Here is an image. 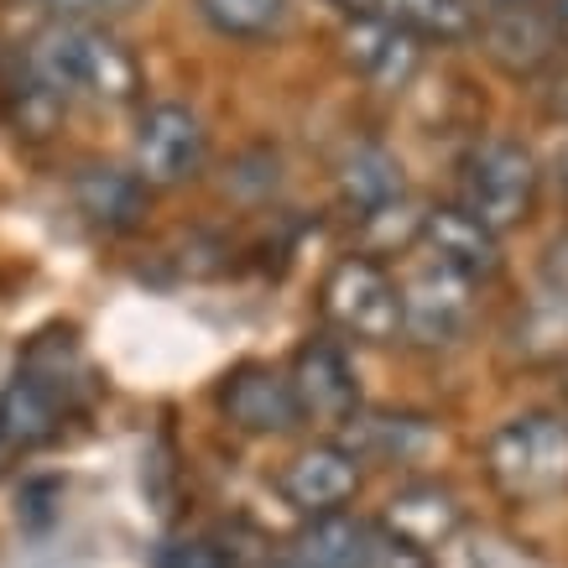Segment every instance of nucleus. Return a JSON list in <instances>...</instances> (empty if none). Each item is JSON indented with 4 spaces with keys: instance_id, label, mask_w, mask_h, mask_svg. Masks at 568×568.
Wrapping results in <instances>:
<instances>
[{
    "instance_id": "obj_1",
    "label": "nucleus",
    "mask_w": 568,
    "mask_h": 568,
    "mask_svg": "<svg viewBox=\"0 0 568 568\" xmlns=\"http://www.w3.org/2000/svg\"><path fill=\"white\" fill-rule=\"evenodd\" d=\"M89 396H94V371L79 349V334L63 324L32 334L17 376L0 386V448L17 459L52 444L63 423L89 407Z\"/></svg>"
},
{
    "instance_id": "obj_2",
    "label": "nucleus",
    "mask_w": 568,
    "mask_h": 568,
    "mask_svg": "<svg viewBox=\"0 0 568 568\" xmlns=\"http://www.w3.org/2000/svg\"><path fill=\"white\" fill-rule=\"evenodd\" d=\"M32 79L48 89L58 104H131L141 100V63L115 32L100 21H52L32 37L21 58Z\"/></svg>"
},
{
    "instance_id": "obj_3",
    "label": "nucleus",
    "mask_w": 568,
    "mask_h": 568,
    "mask_svg": "<svg viewBox=\"0 0 568 568\" xmlns=\"http://www.w3.org/2000/svg\"><path fill=\"white\" fill-rule=\"evenodd\" d=\"M485 475L511 506L568 496V417L521 413L485 438Z\"/></svg>"
},
{
    "instance_id": "obj_4",
    "label": "nucleus",
    "mask_w": 568,
    "mask_h": 568,
    "mask_svg": "<svg viewBox=\"0 0 568 568\" xmlns=\"http://www.w3.org/2000/svg\"><path fill=\"white\" fill-rule=\"evenodd\" d=\"M537 193H542V168L521 141H480L459 162V209L475 224H485L490 235L532 220Z\"/></svg>"
},
{
    "instance_id": "obj_5",
    "label": "nucleus",
    "mask_w": 568,
    "mask_h": 568,
    "mask_svg": "<svg viewBox=\"0 0 568 568\" xmlns=\"http://www.w3.org/2000/svg\"><path fill=\"white\" fill-rule=\"evenodd\" d=\"M324 318L355 345H392L402 339V287L392 272L371 256H339L328 266L324 287Z\"/></svg>"
},
{
    "instance_id": "obj_6",
    "label": "nucleus",
    "mask_w": 568,
    "mask_h": 568,
    "mask_svg": "<svg viewBox=\"0 0 568 568\" xmlns=\"http://www.w3.org/2000/svg\"><path fill=\"white\" fill-rule=\"evenodd\" d=\"M209 131L189 104H152L136 125V178L146 189H178L204 173Z\"/></svg>"
},
{
    "instance_id": "obj_7",
    "label": "nucleus",
    "mask_w": 568,
    "mask_h": 568,
    "mask_svg": "<svg viewBox=\"0 0 568 568\" xmlns=\"http://www.w3.org/2000/svg\"><path fill=\"white\" fill-rule=\"evenodd\" d=\"M355 490H361V459L345 444H308L276 475V496L308 521L339 517L355 500Z\"/></svg>"
},
{
    "instance_id": "obj_8",
    "label": "nucleus",
    "mask_w": 568,
    "mask_h": 568,
    "mask_svg": "<svg viewBox=\"0 0 568 568\" xmlns=\"http://www.w3.org/2000/svg\"><path fill=\"white\" fill-rule=\"evenodd\" d=\"M469 308H475L469 282L428 261L402 282V339H413L417 349L459 345V334L469 328Z\"/></svg>"
},
{
    "instance_id": "obj_9",
    "label": "nucleus",
    "mask_w": 568,
    "mask_h": 568,
    "mask_svg": "<svg viewBox=\"0 0 568 568\" xmlns=\"http://www.w3.org/2000/svg\"><path fill=\"white\" fill-rule=\"evenodd\" d=\"M287 386L297 396V413L318 417V423H349L361 413V376L349 365L345 345L339 339H308V345L293 355V371H287Z\"/></svg>"
},
{
    "instance_id": "obj_10",
    "label": "nucleus",
    "mask_w": 568,
    "mask_h": 568,
    "mask_svg": "<svg viewBox=\"0 0 568 568\" xmlns=\"http://www.w3.org/2000/svg\"><path fill=\"white\" fill-rule=\"evenodd\" d=\"M220 413L230 428L256 433V438H266V433H293L297 423H303L287 376L272 371V365H256V361L235 365V371L220 381Z\"/></svg>"
},
{
    "instance_id": "obj_11",
    "label": "nucleus",
    "mask_w": 568,
    "mask_h": 568,
    "mask_svg": "<svg viewBox=\"0 0 568 568\" xmlns=\"http://www.w3.org/2000/svg\"><path fill=\"white\" fill-rule=\"evenodd\" d=\"M381 532L433 558L438 548H448L454 537L465 532V506L438 480L402 485V490L386 500V511H381Z\"/></svg>"
},
{
    "instance_id": "obj_12",
    "label": "nucleus",
    "mask_w": 568,
    "mask_h": 568,
    "mask_svg": "<svg viewBox=\"0 0 568 568\" xmlns=\"http://www.w3.org/2000/svg\"><path fill=\"white\" fill-rule=\"evenodd\" d=\"M417 235L428 241L433 266L454 272L459 282H469V287H475V282H490V276L500 272V245H496V235H490L485 224L469 220L459 204L423 214Z\"/></svg>"
},
{
    "instance_id": "obj_13",
    "label": "nucleus",
    "mask_w": 568,
    "mask_h": 568,
    "mask_svg": "<svg viewBox=\"0 0 568 568\" xmlns=\"http://www.w3.org/2000/svg\"><path fill=\"white\" fill-rule=\"evenodd\" d=\"M73 209L104 235H125L146 220V183L125 168H79L73 178Z\"/></svg>"
},
{
    "instance_id": "obj_14",
    "label": "nucleus",
    "mask_w": 568,
    "mask_h": 568,
    "mask_svg": "<svg viewBox=\"0 0 568 568\" xmlns=\"http://www.w3.org/2000/svg\"><path fill=\"white\" fill-rule=\"evenodd\" d=\"M345 58L365 84L407 89V79L423 63V48H417L413 37H402L396 27H386L381 17H355V27L345 32Z\"/></svg>"
},
{
    "instance_id": "obj_15",
    "label": "nucleus",
    "mask_w": 568,
    "mask_h": 568,
    "mask_svg": "<svg viewBox=\"0 0 568 568\" xmlns=\"http://www.w3.org/2000/svg\"><path fill=\"white\" fill-rule=\"evenodd\" d=\"M558 48H564V42L552 37L548 17H542V11H527V6H496V17L485 27V52H490L506 73H517V79L521 73H537Z\"/></svg>"
},
{
    "instance_id": "obj_16",
    "label": "nucleus",
    "mask_w": 568,
    "mask_h": 568,
    "mask_svg": "<svg viewBox=\"0 0 568 568\" xmlns=\"http://www.w3.org/2000/svg\"><path fill=\"white\" fill-rule=\"evenodd\" d=\"M371 17H381L402 37H413L417 48H428V42L448 48V42L475 37V27H480L469 0H376Z\"/></svg>"
},
{
    "instance_id": "obj_17",
    "label": "nucleus",
    "mask_w": 568,
    "mask_h": 568,
    "mask_svg": "<svg viewBox=\"0 0 568 568\" xmlns=\"http://www.w3.org/2000/svg\"><path fill=\"white\" fill-rule=\"evenodd\" d=\"M339 193H345V204L371 220L381 209H392L407 199L402 189V162H396L386 146H355V152L339 162Z\"/></svg>"
},
{
    "instance_id": "obj_18",
    "label": "nucleus",
    "mask_w": 568,
    "mask_h": 568,
    "mask_svg": "<svg viewBox=\"0 0 568 568\" xmlns=\"http://www.w3.org/2000/svg\"><path fill=\"white\" fill-rule=\"evenodd\" d=\"M349 428V454L355 459H413L423 454L433 438V428L423 417H407V413H355L345 423Z\"/></svg>"
},
{
    "instance_id": "obj_19",
    "label": "nucleus",
    "mask_w": 568,
    "mask_h": 568,
    "mask_svg": "<svg viewBox=\"0 0 568 568\" xmlns=\"http://www.w3.org/2000/svg\"><path fill=\"white\" fill-rule=\"evenodd\" d=\"M365 521H349L345 511L339 517H318L308 521L297 542L287 548V564L297 568H355L361 564V548H365Z\"/></svg>"
},
{
    "instance_id": "obj_20",
    "label": "nucleus",
    "mask_w": 568,
    "mask_h": 568,
    "mask_svg": "<svg viewBox=\"0 0 568 568\" xmlns=\"http://www.w3.org/2000/svg\"><path fill=\"white\" fill-rule=\"evenodd\" d=\"M199 17L230 42H266L287 27L293 0H199Z\"/></svg>"
},
{
    "instance_id": "obj_21",
    "label": "nucleus",
    "mask_w": 568,
    "mask_h": 568,
    "mask_svg": "<svg viewBox=\"0 0 568 568\" xmlns=\"http://www.w3.org/2000/svg\"><path fill=\"white\" fill-rule=\"evenodd\" d=\"M355 568H433L428 552L407 548V542H396V537H386L381 527H371L365 532V548H361V564Z\"/></svg>"
},
{
    "instance_id": "obj_22",
    "label": "nucleus",
    "mask_w": 568,
    "mask_h": 568,
    "mask_svg": "<svg viewBox=\"0 0 568 568\" xmlns=\"http://www.w3.org/2000/svg\"><path fill=\"white\" fill-rule=\"evenodd\" d=\"M156 568H235V558L224 548H214L209 537H183L156 558Z\"/></svg>"
},
{
    "instance_id": "obj_23",
    "label": "nucleus",
    "mask_w": 568,
    "mask_h": 568,
    "mask_svg": "<svg viewBox=\"0 0 568 568\" xmlns=\"http://www.w3.org/2000/svg\"><path fill=\"white\" fill-rule=\"evenodd\" d=\"M469 568H552V564H542V558H532V552H521L517 542L485 537V542H475V558H469Z\"/></svg>"
},
{
    "instance_id": "obj_24",
    "label": "nucleus",
    "mask_w": 568,
    "mask_h": 568,
    "mask_svg": "<svg viewBox=\"0 0 568 568\" xmlns=\"http://www.w3.org/2000/svg\"><path fill=\"white\" fill-rule=\"evenodd\" d=\"M48 6L58 11V21H94V17H121L141 0H48Z\"/></svg>"
},
{
    "instance_id": "obj_25",
    "label": "nucleus",
    "mask_w": 568,
    "mask_h": 568,
    "mask_svg": "<svg viewBox=\"0 0 568 568\" xmlns=\"http://www.w3.org/2000/svg\"><path fill=\"white\" fill-rule=\"evenodd\" d=\"M552 282H558V297H568V235L552 245Z\"/></svg>"
},
{
    "instance_id": "obj_26",
    "label": "nucleus",
    "mask_w": 568,
    "mask_h": 568,
    "mask_svg": "<svg viewBox=\"0 0 568 568\" xmlns=\"http://www.w3.org/2000/svg\"><path fill=\"white\" fill-rule=\"evenodd\" d=\"M542 17H548L552 37H558V42H568V0H548V11H542Z\"/></svg>"
},
{
    "instance_id": "obj_27",
    "label": "nucleus",
    "mask_w": 568,
    "mask_h": 568,
    "mask_svg": "<svg viewBox=\"0 0 568 568\" xmlns=\"http://www.w3.org/2000/svg\"><path fill=\"white\" fill-rule=\"evenodd\" d=\"M328 6H339L349 17H371V11H376V0H328Z\"/></svg>"
},
{
    "instance_id": "obj_28",
    "label": "nucleus",
    "mask_w": 568,
    "mask_h": 568,
    "mask_svg": "<svg viewBox=\"0 0 568 568\" xmlns=\"http://www.w3.org/2000/svg\"><path fill=\"white\" fill-rule=\"evenodd\" d=\"M6 465H11V454H6V448H0V475H6Z\"/></svg>"
},
{
    "instance_id": "obj_29",
    "label": "nucleus",
    "mask_w": 568,
    "mask_h": 568,
    "mask_svg": "<svg viewBox=\"0 0 568 568\" xmlns=\"http://www.w3.org/2000/svg\"><path fill=\"white\" fill-rule=\"evenodd\" d=\"M272 568H297V564H287V558H276V564Z\"/></svg>"
},
{
    "instance_id": "obj_30",
    "label": "nucleus",
    "mask_w": 568,
    "mask_h": 568,
    "mask_svg": "<svg viewBox=\"0 0 568 568\" xmlns=\"http://www.w3.org/2000/svg\"><path fill=\"white\" fill-rule=\"evenodd\" d=\"M490 6H521V0H490Z\"/></svg>"
}]
</instances>
